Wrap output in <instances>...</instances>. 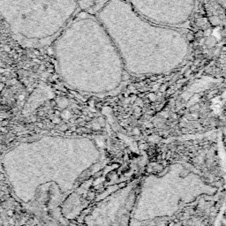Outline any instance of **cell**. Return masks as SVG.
Wrapping results in <instances>:
<instances>
[{
  "mask_svg": "<svg viewBox=\"0 0 226 226\" xmlns=\"http://www.w3.org/2000/svg\"><path fill=\"white\" fill-rule=\"evenodd\" d=\"M79 8L81 11L95 14L107 2L108 0H76Z\"/></svg>",
  "mask_w": 226,
  "mask_h": 226,
  "instance_id": "3",
  "label": "cell"
},
{
  "mask_svg": "<svg viewBox=\"0 0 226 226\" xmlns=\"http://www.w3.org/2000/svg\"><path fill=\"white\" fill-rule=\"evenodd\" d=\"M76 0H0V16L23 43H40L58 34L77 14Z\"/></svg>",
  "mask_w": 226,
  "mask_h": 226,
  "instance_id": "1",
  "label": "cell"
},
{
  "mask_svg": "<svg viewBox=\"0 0 226 226\" xmlns=\"http://www.w3.org/2000/svg\"><path fill=\"white\" fill-rule=\"evenodd\" d=\"M135 12L156 24L179 27L186 23L196 7V0H124Z\"/></svg>",
  "mask_w": 226,
  "mask_h": 226,
  "instance_id": "2",
  "label": "cell"
}]
</instances>
